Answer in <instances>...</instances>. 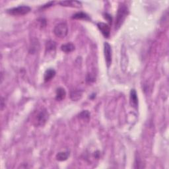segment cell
Here are the masks:
<instances>
[{
	"instance_id": "cell-1",
	"label": "cell",
	"mask_w": 169,
	"mask_h": 169,
	"mask_svg": "<svg viewBox=\"0 0 169 169\" xmlns=\"http://www.w3.org/2000/svg\"><path fill=\"white\" fill-rule=\"evenodd\" d=\"M129 9L128 7L124 3H122L118 7V12L116 14V23H115V30L118 31L122 25L123 24L124 21L126 20L127 16L128 15Z\"/></svg>"
},
{
	"instance_id": "cell-2",
	"label": "cell",
	"mask_w": 169,
	"mask_h": 169,
	"mask_svg": "<svg viewBox=\"0 0 169 169\" xmlns=\"http://www.w3.org/2000/svg\"><path fill=\"white\" fill-rule=\"evenodd\" d=\"M54 33L57 37L63 39L65 38L68 33V27L66 23H60L56 25L54 29Z\"/></svg>"
},
{
	"instance_id": "cell-3",
	"label": "cell",
	"mask_w": 169,
	"mask_h": 169,
	"mask_svg": "<svg viewBox=\"0 0 169 169\" xmlns=\"http://www.w3.org/2000/svg\"><path fill=\"white\" fill-rule=\"evenodd\" d=\"M31 11V8L28 6H19L14 8H11V9H7V13L8 14L11 15H24L28 13Z\"/></svg>"
},
{
	"instance_id": "cell-4",
	"label": "cell",
	"mask_w": 169,
	"mask_h": 169,
	"mask_svg": "<svg viewBox=\"0 0 169 169\" xmlns=\"http://www.w3.org/2000/svg\"><path fill=\"white\" fill-rule=\"evenodd\" d=\"M48 119V113L46 109H43L38 114L35 119L36 126L41 127L43 126Z\"/></svg>"
},
{
	"instance_id": "cell-5",
	"label": "cell",
	"mask_w": 169,
	"mask_h": 169,
	"mask_svg": "<svg viewBox=\"0 0 169 169\" xmlns=\"http://www.w3.org/2000/svg\"><path fill=\"white\" fill-rule=\"evenodd\" d=\"M104 54L107 67H109L112 63V48L108 42L104 43Z\"/></svg>"
},
{
	"instance_id": "cell-6",
	"label": "cell",
	"mask_w": 169,
	"mask_h": 169,
	"mask_svg": "<svg viewBox=\"0 0 169 169\" xmlns=\"http://www.w3.org/2000/svg\"><path fill=\"white\" fill-rule=\"evenodd\" d=\"M97 27H98L100 31L105 38L108 39L110 37V35H111V27H109L108 24L101 22L97 24Z\"/></svg>"
},
{
	"instance_id": "cell-7",
	"label": "cell",
	"mask_w": 169,
	"mask_h": 169,
	"mask_svg": "<svg viewBox=\"0 0 169 169\" xmlns=\"http://www.w3.org/2000/svg\"><path fill=\"white\" fill-rule=\"evenodd\" d=\"M130 102L133 107L137 108L138 107V97L137 92L135 89H132L130 91Z\"/></svg>"
},
{
	"instance_id": "cell-8",
	"label": "cell",
	"mask_w": 169,
	"mask_h": 169,
	"mask_svg": "<svg viewBox=\"0 0 169 169\" xmlns=\"http://www.w3.org/2000/svg\"><path fill=\"white\" fill-rule=\"evenodd\" d=\"M56 75V71L53 69H48L45 71L44 75V79L45 82H48L55 77Z\"/></svg>"
},
{
	"instance_id": "cell-9",
	"label": "cell",
	"mask_w": 169,
	"mask_h": 169,
	"mask_svg": "<svg viewBox=\"0 0 169 169\" xmlns=\"http://www.w3.org/2000/svg\"><path fill=\"white\" fill-rule=\"evenodd\" d=\"M59 3L62 6H68L72 7H80L81 6V2L77 1H64L59 2Z\"/></svg>"
},
{
	"instance_id": "cell-10",
	"label": "cell",
	"mask_w": 169,
	"mask_h": 169,
	"mask_svg": "<svg viewBox=\"0 0 169 169\" xmlns=\"http://www.w3.org/2000/svg\"><path fill=\"white\" fill-rule=\"evenodd\" d=\"M66 96V92L64 88L62 87H59L56 90V99L58 101H61L63 99H65Z\"/></svg>"
},
{
	"instance_id": "cell-11",
	"label": "cell",
	"mask_w": 169,
	"mask_h": 169,
	"mask_svg": "<svg viewBox=\"0 0 169 169\" xmlns=\"http://www.w3.org/2000/svg\"><path fill=\"white\" fill-rule=\"evenodd\" d=\"M61 49L66 53H70L75 50V46L72 43H67L62 46Z\"/></svg>"
},
{
	"instance_id": "cell-12",
	"label": "cell",
	"mask_w": 169,
	"mask_h": 169,
	"mask_svg": "<svg viewBox=\"0 0 169 169\" xmlns=\"http://www.w3.org/2000/svg\"><path fill=\"white\" fill-rule=\"evenodd\" d=\"M69 156V152L64 151V152H60L56 155V159L59 161H64L68 159Z\"/></svg>"
},
{
	"instance_id": "cell-13",
	"label": "cell",
	"mask_w": 169,
	"mask_h": 169,
	"mask_svg": "<svg viewBox=\"0 0 169 169\" xmlns=\"http://www.w3.org/2000/svg\"><path fill=\"white\" fill-rule=\"evenodd\" d=\"M56 48V45L55 42L52 40H49L46 44V52H55Z\"/></svg>"
},
{
	"instance_id": "cell-14",
	"label": "cell",
	"mask_w": 169,
	"mask_h": 169,
	"mask_svg": "<svg viewBox=\"0 0 169 169\" xmlns=\"http://www.w3.org/2000/svg\"><path fill=\"white\" fill-rule=\"evenodd\" d=\"M71 99L73 101L79 100L82 96V92L80 91H73L71 92Z\"/></svg>"
},
{
	"instance_id": "cell-15",
	"label": "cell",
	"mask_w": 169,
	"mask_h": 169,
	"mask_svg": "<svg viewBox=\"0 0 169 169\" xmlns=\"http://www.w3.org/2000/svg\"><path fill=\"white\" fill-rule=\"evenodd\" d=\"M73 19H83V20H89L90 18L86 13L83 12H79L77 13H75L73 16Z\"/></svg>"
},
{
	"instance_id": "cell-16",
	"label": "cell",
	"mask_w": 169,
	"mask_h": 169,
	"mask_svg": "<svg viewBox=\"0 0 169 169\" xmlns=\"http://www.w3.org/2000/svg\"><path fill=\"white\" fill-rule=\"evenodd\" d=\"M79 116L82 119L84 120H88L90 118V113L88 111H83V112H81L80 113Z\"/></svg>"
},
{
	"instance_id": "cell-17",
	"label": "cell",
	"mask_w": 169,
	"mask_h": 169,
	"mask_svg": "<svg viewBox=\"0 0 169 169\" xmlns=\"http://www.w3.org/2000/svg\"><path fill=\"white\" fill-rule=\"evenodd\" d=\"M104 17H105L106 19H107V20L108 21L109 23H111V22H112V17H111V16L109 14L106 13V14H105V16H104Z\"/></svg>"
},
{
	"instance_id": "cell-18",
	"label": "cell",
	"mask_w": 169,
	"mask_h": 169,
	"mask_svg": "<svg viewBox=\"0 0 169 169\" xmlns=\"http://www.w3.org/2000/svg\"><path fill=\"white\" fill-rule=\"evenodd\" d=\"M54 3V2H50V3H48V4H46V5H45V6H43V7H42V8H46V7H50V6H51L52 5V4Z\"/></svg>"
}]
</instances>
